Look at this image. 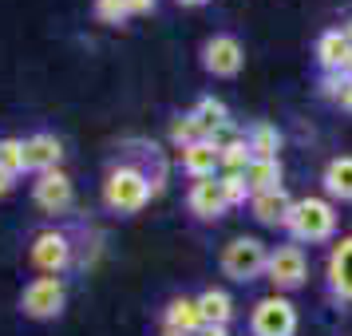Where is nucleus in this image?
Returning <instances> with one entry per match:
<instances>
[{
    "label": "nucleus",
    "mask_w": 352,
    "mask_h": 336,
    "mask_svg": "<svg viewBox=\"0 0 352 336\" xmlns=\"http://www.w3.org/2000/svg\"><path fill=\"white\" fill-rule=\"evenodd\" d=\"M96 20H103V24H127L131 20L127 0H96Z\"/></svg>",
    "instance_id": "nucleus-26"
},
{
    "label": "nucleus",
    "mask_w": 352,
    "mask_h": 336,
    "mask_svg": "<svg viewBox=\"0 0 352 336\" xmlns=\"http://www.w3.org/2000/svg\"><path fill=\"white\" fill-rule=\"evenodd\" d=\"M198 139H206V135H202V127H198V119H194L190 111L178 115L175 123H170V143H175L178 150H182V146H190V143H198Z\"/></svg>",
    "instance_id": "nucleus-22"
},
{
    "label": "nucleus",
    "mask_w": 352,
    "mask_h": 336,
    "mask_svg": "<svg viewBox=\"0 0 352 336\" xmlns=\"http://www.w3.org/2000/svg\"><path fill=\"white\" fill-rule=\"evenodd\" d=\"M178 159H182V170H186L190 178L222 175V150L210 143V139H198V143L182 146V150H178Z\"/></svg>",
    "instance_id": "nucleus-13"
},
{
    "label": "nucleus",
    "mask_w": 352,
    "mask_h": 336,
    "mask_svg": "<svg viewBox=\"0 0 352 336\" xmlns=\"http://www.w3.org/2000/svg\"><path fill=\"white\" fill-rule=\"evenodd\" d=\"M162 336H182V333H162Z\"/></svg>",
    "instance_id": "nucleus-33"
},
{
    "label": "nucleus",
    "mask_w": 352,
    "mask_h": 336,
    "mask_svg": "<svg viewBox=\"0 0 352 336\" xmlns=\"http://www.w3.org/2000/svg\"><path fill=\"white\" fill-rule=\"evenodd\" d=\"M64 301H67L64 277H36L20 293V313L32 320H52L64 313Z\"/></svg>",
    "instance_id": "nucleus-4"
},
{
    "label": "nucleus",
    "mask_w": 352,
    "mask_h": 336,
    "mask_svg": "<svg viewBox=\"0 0 352 336\" xmlns=\"http://www.w3.org/2000/svg\"><path fill=\"white\" fill-rule=\"evenodd\" d=\"M250 328H254V336H293L297 333V309L281 293L261 297L250 313Z\"/></svg>",
    "instance_id": "nucleus-5"
},
{
    "label": "nucleus",
    "mask_w": 352,
    "mask_h": 336,
    "mask_svg": "<svg viewBox=\"0 0 352 336\" xmlns=\"http://www.w3.org/2000/svg\"><path fill=\"white\" fill-rule=\"evenodd\" d=\"M0 170L24 175V139H0Z\"/></svg>",
    "instance_id": "nucleus-23"
},
{
    "label": "nucleus",
    "mask_w": 352,
    "mask_h": 336,
    "mask_svg": "<svg viewBox=\"0 0 352 336\" xmlns=\"http://www.w3.org/2000/svg\"><path fill=\"white\" fill-rule=\"evenodd\" d=\"M194 336H230V333H226V324H202Z\"/></svg>",
    "instance_id": "nucleus-30"
},
{
    "label": "nucleus",
    "mask_w": 352,
    "mask_h": 336,
    "mask_svg": "<svg viewBox=\"0 0 352 336\" xmlns=\"http://www.w3.org/2000/svg\"><path fill=\"white\" fill-rule=\"evenodd\" d=\"M12 190H16V175H8V170H0V198H8Z\"/></svg>",
    "instance_id": "nucleus-29"
},
{
    "label": "nucleus",
    "mask_w": 352,
    "mask_h": 336,
    "mask_svg": "<svg viewBox=\"0 0 352 336\" xmlns=\"http://www.w3.org/2000/svg\"><path fill=\"white\" fill-rule=\"evenodd\" d=\"M166 333H182V336H194L206 320H202V309H198V297H175V301L166 304Z\"/></svg>",
    "instance_id": "nucleus-15"
},
{
    "label": "nucleus",
    "mask_w": 352,
    "mask_h": 336,
    "mask_svg": "<svg viewBox=\"0 0 352 336\" xmlns=\"http://www.w3.org/2000/svg\"><path fill=\"white\" fill-rule=\"evenodd\" d=\"M245 64V52L234 36H210L206 44H202V67H206L210 76H218V80H234Z\"/></svg>",
    "instance_id": "nucleus-8"
},
{
    "label": "nucleus",
    "mask_w": 352,
    "mask_h": 336,
    "mask_svg": "<svg viewBox=\"0 0 352 336\" xmlns=\"http://www.w3.org/2000/svg\"><path fill=\"white\" fill-rule=\"evenodd\" d=\"M127 12L131 16H146V12H155V0H127Z\"/></svg>",
    "instance_id": "nucleus-28"
},
{
    "label": "nucleus",
    "mask_w": 352,
    "mask_h": 336,
    "mask_svg": "<svg viewBox=\"0 0 352 336\" xmlns=\"http://www.w3.org/2000/svg\"><path fill=\"white\" fill-rule=\"evenodd\" d=\"M162 186H166V162H162L159 146L151 143L143 162L123 159L107 170V178H103V206L115 210V214H139L155 194H162Z\"/></svg>",
    "instance_id": "nucleus-1"
},
{
    "label": "nucleus",
    "mask_w": 352,
    "mask_h": 336,
    "mask_svg": "<svg viewBox=\"0 0 352 336\" xmlns=\"http://www.w3.org/2000/svg\"><path fill=\"white\" fill-rule=\"evenodd\" d=\"M344 36H349V40H352V20H349V28H344Z\"/></svg>",
    "instance_id": "nucleus-32"
},
{
    "label": "nucleus",
    "mask_w": 352,
    "mask_h": 336,
    "mask_svg": "<svg viewBox=\"0 0 352 336\" xmlns=\"http://www.w3.org/2000/svg\"><path fill=\"white\" fill-rule=\"evenodd\" d=\"M32 198L44 214H67L76 202V190H72V178L64 170H48L32 182Z\"/></svg>",
    "instance_id": "nucleus-10"
},
{
    "label": "nucleus",
    "mask_w": 352,
    "mask_h": 336,
    "mask_svg": "<svg viewBox=\"0 0 352 336\" xmlns=\"http://www.w3.org/2000/svg\"><path fill=\"white\" fill-rule=\"evenodd\" d=\"M186 206H190V214L198 218V222H218L226 210H230V198H226L222 190V178H194L190 194H186Z\"/></svg>",
    "instance_id": "nucleus-9"
},
{
    "label": "nucleus",
    "mask_w": 352,
    "mask_h": 336,
    "mask_svg": "<svg viewBox=\"0 0 352 336\" xmlns=\"http://www.w3.org/2000/svg\"><path fill=\"white\" fill-rule=\"evenodd\" d=\"M329 293L336 301H352V238H340L329 254Z\"/></svg>",
    "instance_id": "nucleus-12"
},
{
    "label": "nucleus",
    "mask_w": 352,
    "mask_h": 336,
    "mask_svg": "<svg viewBox=\"0 0 352 336\" xmlns=\"http://www.w3.org/2000/svg\"><path fill=\"white\" fill-rule=\"evenodd\" d=\"M194 119H198V127H202V135H214V131L222 127V123H230V107H226L222 99H214V96H202L198 103H194Z\"/></svg>",
    "instance_id": "nucleus-21"
},
{
    "label": "nucleus",
    "mask_w": 352,
    "mask_h": 336,
    "mask_svg": "<svg viewBox=\"0 0 352 336\" xmlns=\"http://www.w3.org/2000/svg\"><path fill=\"white\" fill-rule=\"evenodd\" d=\"M324 194L336 202H352V155H336L324 166Z\"/></svg>",
    "instance_id": "nucleus-18"
},
{
    "label": "nucleus",
    "mask_w": 352,
    "mask_h": 336,
    "mask_svg": "<svg viewBox=\"0 0 352 336\" xmlns=\"http://www.w3.org/2000/svg\"><path fill=\"white\" fill-rule=\"evenodd\" d=\"M218 178H222V190L230 198V206H245L250 202V186H245L241 175H218Z\"/></svg>",
    "instance_id": "nucleus-27"
},
{
    "label": "nucleus",
    "mask_w": 352,
    "mask_h": 336,
    "mask_svg": "<svg viewBox=\"0 0 352 336\" xmlns=\"http://www.w3.org/2000/svg\"><path fill=\"white\" fill-rule=\"evenodd\" d=\"M178 4H186V8H198V4H210V0H178Z\"/></svg>",
    "instance_id": "nucleus-31"
},
{
    "label": "nucleus",
    "mask_w": 352,
    "mask_h": 336,
    "mask_svg": "<svg viewBox=\"0 0 352 336\" xmlns=\"http://www.w3.org/2000/svg\"><path fill=\"white\" fill-rule=\"evenodd\" d=\"M265 265H270V249H265V241H257V238H234L222 249V273L230 281H238V285L257 281L265 273Z\"/></svg>",
    "instance_id": "nucleus-3"
},
{
    "label": "nucleus",
    "mask_w": 352,
    "mask_h": 336,
    "mask_svg": "<svg viewBox=\"0 0 352 336\" xmlns=\"http://www.w3.org/2000/svg\"><path fill=\"white\" fill-rule=\"evenodd\" d=\"M60 159H64V143L56 135H32L24 139V170L32 175H48V170H60Z\"/></svg>",
    "instance_id": "nucleus-11"
},
{
    "label": "nucleus",
    "mask_w": 352,
    "mask_h": 336,
    "mask_svg": "<svg viewBox=\"0 0 352 336\" xmlns=\"http://www.w3.org/2000/svg\"><path fill=\"white\" fill-rule=\"evenodd\" d=\"M349 52H352V40L344 36V28H329V32H320V40H317V67L324 76H336L340 64L349 60Z\"/></svg>",
    "instance_id": "nucleus-14"
},
{
    "label": "nucleus",
    "mask_w": 352,
    "mask_h": 336,
    "mask_svg": "<svg viewBox=\"0 0 352 336\" xmlns=\"http://www.w3.org/2000/svg\"><path fill=\"white\" fill-rule=\"evenodd\" d=\"M320 91L333 99V103H340L344 111H352V80L349 76H324L320 80Z\"/></svg>",
    "instance_id": "nucleus-24"
},
{
    "label": "nucleus",
    "mask_w": 352,
    "mask_h": 336,
    "mask_svg": "<svg viewBox=\"0 0 352 336\" xmlns=\"http://www.w3.org/2000/svg\"><path fill=\"white\" fill-rule=\"evenodd\" d=\"M289 210H293V198L285 194V186L273 190V194H257V198H250V214H254L261 225H273V229H277V225L285 229Z\"/></svg>",
    "instance_id": "nucleus-16"
},
{
    "label": "nucleus",
    "mask_w": 352,
    "mask_h": 336,
    "mask_svg": "<svg viewBox=\"0 0 352 336\" xmlns=\"http://www.w3.org/2000/svg\"><path fill=\"white\" fill-rule=\"evenodd\" d=\"M32 265L44 277H60L72 265V238L64 229H44L32 238Z\"/></svg>",
    "instance_id": "nucleus-7"
},
{
    "label": "nucleus",
    "mask_w": 352,
    "mask_h": 336,
    "mask_svg": "<svg viewBox=\"0 0 352 336\" xmlns=\"http://www.w3.org/2000/svg\"><path fill=\"white\" fill-rule=\"evenodd\" d=\"M198 309H202V320L206 324H230L234 320V301L226 289H206L198 293Z\"/></svg>",
    "instance_id": "nucleus-20"
},
{
    "label": "nucleus",
    "mask_w": 352,
    "mask_h": 336,
    "mask_svg": "<svg viewBox=\"0 0 352 336\" xmlns=\"http://www.w3.org/2000/svg\"><path fill=\"white\" fill-rule=\"evenodd\" d=\"M245 146H250L254 159H277V150H281V131L273 127V123H265V119H257V123H250V131H245Z\"/></svg>",
    "instance_id": "nucleus-19"
},
{
    "label": "nucleus",
    "mask_w": 352,
    "mask_h": 336,
    "mask_svg": "<svg viewBox=\"0 0 352 336\" xmlns=\"http://www.w3.org/2000/svg\"><path fill=\"white\" fill-rule=\"evenodd\" d=\"M245 186H250V198H257V194H273L281 190V162L277 159H254L250 166H245Z\"/></svg>",
    "instance_id": "nucleus-17"
},
{
    "label": "nucleus",
    "mask_w": 352,
    "mask_h": 336,
    "mask_svg": "<svg viewBox=\"0 0 352 336\" xmlns=\"http://www.w3.org/2000/svg\"><path fill=\"white\" fill-rule=\"evenodd\" d=\"M265 277L273 281L277 293H289V289H301L305 277H309V261H305V249L297 241L289 245H277L270 249V265H265Z\"/></svg>",
    "instance_id": "nucleus-6"
},
{
    "label": "nucleus",
    "mask_w": 352,
    "mask_h": 336,
    "mask_svg": "<svg viewBox=\"0 0 352 336\" xmlns=\"http://www.w3.org/2000/svg\"><path fill=\"white\" fill-rule=\"evenodd\" d=\"M254 162V155H250V146H245V139L234 146H226L222 150V175H245V166Z\"/></svg>",
    "instance_id": "nucleus-25"
},
{
    "label": "nucleus",
    "mask_w": 352,
    "mask_h": 336,
    "mask_svg": "<svg viewBox=\"0 0 352 336\" xmlns=\"http://www.w3.org/2000/svg\"><path fill=\"white\" fill-rule=\"evenodd\" d=\"M289 238L297 241H309V245H317V241H329L336 234V210L329 198H301V202H293L289 210Z\"/></svg>",
    "instance_id": "nucleus-2"
}]
</instances>
